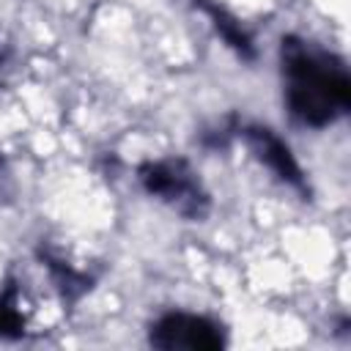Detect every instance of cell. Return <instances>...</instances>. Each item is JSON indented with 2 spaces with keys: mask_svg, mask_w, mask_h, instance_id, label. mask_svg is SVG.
<instances>
[{
  "mask_svg": "<svg viewBox=\"0 0 351 351\" xmlns=\"http://www.w3.org/2000/svg\"><path fill=\"white\" fill-rule=\"evenodd\" d=\"M282 69L288 107L302 123L326 126L351 107V82L337 58L313 52L296 38H282Z\"/></svg>",
  "mask_w": 351,
  "mask_h": 351,
  "instance_id": "cell-1",
  "label": "cell"
},
{
  "mask_svg": "<svg viewBox=\"0 0 351 351\" xmlns=\"http://www.w3.org/2000/svg\"><path fill=\"white\" fill-rule=\"evenodd\" d=\"M222 343L219 326L192 313H167L151 326V346L162 351H217Z\"/></svg>",
  "mask_w": 351,
  "mask_h": 351,
  "instance_id": "cell-2",
  "label": "cell"
},
{
  "mask_svg": "<svg viewBox=\"0 0 351 351\" xmlns=\"http://www.w3.org/2000/svg\"><path fill=\"white\" fill-rule=\"evenodd\" d=\"M140 173H143V184L151 195L165 197L181 214H189V217L203 214L206 195L197 189L192 170L184 162H156V165H145Z\"/></svg>",
  "mask_w": 351,
  "mask_h": 351,
  "instance_id": "cell-3",
  "label": "cell"
},
{
  "mask_svg": "<svg viewBox=\"0 0 351 351\" xmlns=\"http://www.w3.org/2000/svg\"><path fill=\"white\" fill-rule=\"evenodd\" d=\"M247 140H250V145L255 148V154H258L282 181H288V184L304 189V178H302V170H299V165H296L291 148H288L271 129H266V126H250V129H247Z\"/></svg>",
  "mask_w": 351,
  "mask_h": 351,
  "instance_id": "cell-4",
  "label": "cell"
},
{
  "mask_svg": "<svg viewBox=\"0 0 351 351\" xmlns=\"http://www.w3.org/2000/svg\"><path fill=\"white\" fill-rule=\"evenodd\" d=\"M206 5V11H208V16L214 19V27L222 33V38L239 52V55H244V58H252V41H250V36L241 30V25L225 11V8H219V5H214V3H203Z\"/></svg>",
  "mask_w": 351,
  "mask_h": 351,
  "instance_id": "cell-5",
  "label": "cell"
},
{
  "mask_svg": "<svg viewBox=\"0 0 351 351\" xmlns=\"http://www.w3.org/2000/svg\"><path fill=\"white\" fill-rule=\"evenodd\" d=\"M22 332V321H19V315L14 313V307H8V304H0V335H19Z\"/></svg>",
  "mask_w": 351,
  "mask_h": 351,
  "instance_id": "cell-6",
  "label": "cell"
}]
</instances>
